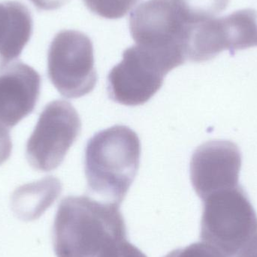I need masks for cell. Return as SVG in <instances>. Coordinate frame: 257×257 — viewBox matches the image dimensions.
I'll return each instance as SVG.
<instances>
[{
    "label": "cell",
    "mask_w": 257,
    "mask_h": 257,
    "mask_svg": "<svg viewBox=\"0 0 257 257\" xmlns=\"http://www.w3.org/2000/svg\"><path fill=\"white\" fill-rule=\"evenodd\" d=\"M127 241L120 205L70 196L59 205L53 243L57 257H119Z\"/></svg>",
    "instance_id": "cell-1"
},
{
    "label": "cell",
    "mask_w": 257,
    "mask_h": 257,
    "mask_svg": "<svg viewBox=\"0 0 257 257\" xmlns=\"http://www.w3.org/2000/svg\"><path fill=\"white\" fill-rule=\"evenodd\" d=\"M140 155L139 136L128 126L116 125L96 133L84 156L89 190L120 205L137 175Z\"/></svg>",
    "instance_id": "cell-2"
},
{
    "label": "cell",
    "mask_w": 257,
    "mask_h": 257,
    "mask_svg": "<svg viewBox=\"0 0 257 257\" xmlns=\"http://www.w3.org/2000/svg\"><path fill=\"white\" fill-rule=\"evenodd\" d=\"M200 238L226 257H247L257 249V214L238 185L202 199Z\"/></svg>",
    "instance_id": "cell-3"
},
{
    "label": "cell",
    "mask_w": 257,
    "mask_h": 257,
    "mask_svg": "<svg viewBox=\"0 0 257 257\" xmlns=\"http://www.w3.org/2000/svg\"><path fill=\"white\" fill-rule=\"evenodd\" d=\"M136 45L154 56L169 72L187 61L189 24L178 0H148L130 14Z\"/></svg>",
    "instance_id": "cell-4"
},
{
    "label": "cell",
    "mask_w": 257,
    "mask_h": 257,
    "mask_svg": "<svg viewBox=\"0 0 257 257\" xmlns=\"http://www.w3.org/2000/svg\"><path fill=\"white\" fill-rule=\"evenodd\" d=\"M48 75L59 93L68 99L90 93L97 82V73L90 38L77 30L59 32L48 50Z\"/></svg>",
    "instance_id": "cell-5"
},
{
    "label": "cell",
    "mask_w": 257,
    "mask_h": 257,
    "mask_svg": "<svg viewBox=\"0 0 257 257\" xmlns=\"http://www.w3.org/2000/svg\"><path fill=\"white\" fill-rule=\"evenodd\" d=\"M81 128V119L70 102H50L27 141L26 156L30 166L39 172L57 169L79 136Z\"/></svg>",
    "instance_id": "cell-6"
},
{
    "label": "cell",
    "mask_w": 257,
    "mask_h": 257,
    "mask_svg": "<svg viewBox=\"0 0 257 257\" xmlns=\"http://www.w3.org/2000/svg\"><path fill=\"white\" fill-rule=\"evenodd\" d=\"M166 75L155 59L133 45L125 50L122 61L108 74V96L127 106L143 105L160 90Z\"/></svg>",
    "instance_id": "cell-7"
},
{
    "label": "cell",
    "mask_w": 257,
    "mask_h": 257,
    "mask_svg": "<svg viewBox=\"0 0 257 257\" xmlns=\"http://www.w3.org/2000/svg\"><path fill=\"white\" fill-rule=\"evenodd\" d=\"M241 154L229 141L205 142L191 157L190 180L201 199L215 192L239 185Z\"/></svg>",
    "instance_id": "cell-8"
},
{
    "label": "cell",
    "mask_w": 257,
    "mask_h": 257,
    "mask_svg": "<svg viewBox=\"0 0 257 257\" xmlns=\"http://www.w3.org/2000/svg\"><path fill=\"white\" fill-rule=\"evenodd\" d=\"M41 76L21 61L0 71V123L16 126L34 111L40 96Z\"/></svg>",
    "instance_id": "cell-9"
},
{
    "label": "cell",
    "mask_w": 257,
    "mask_h": 257,
    "mask_svg": "<svg viewBox=\"0 0 257 257\" xmlns=\"http://www.w3.org/2000/svg\"><path fill=\"white\" fill-rule=\"evenodd\" d=\"M30 10L20 2L0 3V71L21 56L33 34Z\"/></svg>",
    "instance_id": "cell-10"
},
{
    "label": "cell",
    "mask_w": 257,
    "mask_h": 257,
    "mask_svg": "<svg viewBox=\"0 0 257 257\" xmlns=\"http://www.w3.org/2000/svg\"><path fill=\"white\" fill-rule=\"evenodd\" d=\"M61 191V183L52 176L25 184L14 193L12 209L22 220H35L51 206Z\"/></svg>",
    "instance_id": "cell-11"
},
{
    "label": "cell",
    "mask_w": 257,
    "mask_h": 257,
    "mask_svg": "<svg viewBox=\"0 0 257 257\" xmlns=\"http://www.w3.org/2000/svg\"><path fill=\"white\" fill-rule=\"evenodd\" d=\"M225 50L231 54L257 46V11L243 9L220 18Z\"/></svg>",
    "instance_id": "cell-12"
},
{
    "label": "cell",
    "mask_w": 257,
    "mask_h": 257,
    "mask_svg": "<svg viewBox=\"0 0 257 257\" xmlns=\"http://www.w3.org/2000/svg\"><path fill=\"white\" fill-rule=\"evenodd\" d=\"M189 24L217 18L226 10L230 0H178Z\"/></svg>",
    "instance_id": "cell-13"
},
{
    "label": "cell",
    "mask_w": 257,
    "mask_h": 257,
    "mask_svg": "<svg viewBox=\"0 0 257 257\" xmlns=\"http://www.w3.org/2000/svg\"><path fill=\"white\" fill-rule=\"evenodd\" d=\"M140 0H83L86 7L105 19L123 18Z\"/></svg>",
    "instance_id": "cell-14"
},
{
    "label": "cell",
    "mask_w": 257,
    "mask_h": 257,
    "mask_svg": "<svg viewBox=\"0 0 257 257\" xmlns=\"http://www.w3.org/2000/svg\"><path fill=\"white\" fill-rule=\"evenodd\" d=\"M164 257H226L214 246L202 241L178 248Z\"/></svg>",
    "instance_id": "cell-15"
},
{
    "label": "cell",
    "mask_w": 257,
    "mask_h": 257,
    "mask_svg": "<svg viewBox=\"0 0 257 257\" xmlns=\"http://www.w3.org/2000/svg\"><path fill=\"white\" fill-rule=\"evenodd\" d=\"M12 151L10 130L0 123V166L7 161Z\"/></svg>",
    "instance_id": "cell-16"
},
{
    "label": "cell",
    "mask_w": 257,
    "mask_h": 257,
    "mask_svg": "<svg viewBox=\"0 0 257 257\" xmlns=\"http://www.w3.org/2000/svg\"><path fill=\"white\" fill-rule=\"evenodd\" d=\"M39 11H52L60 9L69 0H30Z\"/></svg>",
    "instance_id": "cell-17"
},
{
    "label": "cell",
    "mask_w": 257,
    "mask_h": 257,
    "mask_svg": "<svg viewBox=\"0 0 257 257\" xmlns=\"http://www.w3.org/2000/svg\"><path fill=\"white\" fill-rule=\"evenodd\" d=\"M119 257H147V256L136 246L126 241L122 247Z\"/></svg>",
    "instance_id": "cell-18"
},
{
    "label": "cell",
    "mask_w": 257,
    "mask_h": 257,
    "mask_svg": "<svg viewBox=\"0 0 257 257\" xmlns=\"http://www.w3.org/2000/svg\"><path fill=\"white\" fill-rule=\"evenodd\" d=\"M247 257H257V249L254 252H253L251 254L249 255V256Z\"/></svg>",
    "instance_id": "cell-19"
}]
</instances>
